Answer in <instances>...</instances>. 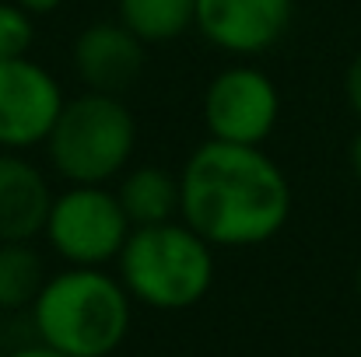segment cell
Instances as JSON below:
<instances>
[{
    "mask_svg": "<svg viewBox=\"0 0 361 357\" xmlns=\"http://www.w3.org/2000/svg\"><path fill=\"white\" fill-rule=\"evenodd\" d=\"M179 218L214 249H249L284 232L291 182L284 168L252 144L204 140L179 172Z\"/></svg>",
    "mask_w": 361,
    "mask_h": 357,
    "instance_id": "obj_1",
    "label": "cell"
},
{
    "mask_svg": "<svg viewBox=\"0 0 361 357\" xmlns=\"http://www.w3.org/2000/svg\"><path fill=\"white\" fill-rule=\"evenodd\" d=\"M133 322V298L106 266H67L32 301L35 337L67 357L116 354Z\"/></svg>",
    "mask_w": 361,
    "mask_h": 357,
    "instance_id": "obj_2",
    "label": "cell"
},
{
    "mask_svg": "<svg viewBox=\"0 0 361 357\" xmlns=\"http://www.w3.org/2000/svg\"><path fill=\"white\" fill-rule=\"evenodd\" d=\"M116 277L137 305L154 312H183L207 298L214 284V245L200 238L183 218L133 228Z\"/></svg>",
    "mask_w": 361,
    "mask_h": 357,
    "instance_id": "obj_3",
    "label": "cell"
},
{
    "mask_svg": "<svg viewBox=\"0 0 361 357\" xmlns=\"http://www.w3.org/2000/svg\"><path fill=\"white\" fill-rule=\"evenodd\" d=\"M42 147L67 186H109L133 161L137 119L120 95L85 92L63 102Z\"/></svg>",
    "mask_w": 361,
    "mask_h": 357,
    "instance_id": "obj_4",
    "label": "cell"
},
{
    "mask_svg": "<svg viewBox=\"0 0 361 357\" xmlns=\"http://www.w3.org/2000/svg\"><path fill=\"white\" fill-rule=\"evenodd\" d=\"M133 232L116 189L109 186H67L53 196L42 238L67 266H109L116 263Z\"/></svg>",
    "mask_w": 361,
    "mask_h": 357,
    "instance_id": "obj_5",
    "label": "cell"
},
{
    "mask_svg": "<svg viewBox=\"0 0 361 357\" xmlns=\"http://www.w3.org/2000/svg\"><path fill=\"white\" fill-rule=\"evenodd\" d=\"M281 119V92L267 70L239 60L218 70L204 92V126L211 140L263 147Z\"/></svg>",
    "mask_w": 361,
    "mask_h": 357,
    "instance_id": "obj_6",
    "label": "cell"
},
{
    "mask_svg": "<svg viewBox=\"0 0 361 357\" xmlns=\"http://www.w3.org/2000/svg\"><path fill=\"white\" fill-rule=\"evenodd\" d=\"M63 102L60 81L32 56L0 60V151L42 147Z\"/></svg>",
    "mask_w": 361,
    "mask_h": 357,
    "instance_id": "obj_7",
    "label": "cell"
},
{
    "mask_svg": "<svg viewBox=\"0 0 361 357\" xmlns=\"http://www.w3.org/2000/svg\"><path fill=\"white\" fill-rule=\"evenodd\" d=\"M291 18L295 0H197V32L235 60L274 49Z\"/></svg>",
    "mask_w": 361,
    "mask_h": 357,
    "instance_id": "obj_8",
    "label": "cell"
},
{
    "mask_svg": "<svg viewBox=\"0 0 361 357\" xmlns=\"http://www.w3.org/2000/svg\"><path fill=\"white\" fill-rule=\"evenodd\" d=\"M71 60L85 92L123 95L126 88L137 84V77L147 67V42H140L120 18L95 21L78 32Z\"/></svg>",
    "mask_w": 361,
    "mask_h": 357,
    "instance_id": "obj_9",
    "label": "cell"
},
{
    "mask_svg": "<svg viewBox=\"0 0 361 357\" xmlns=\"http://www.w3.org/2000/svg\"><path fill=\"white\" fill-rule=\"evenodd\" d=\"M53 186L25 151H0V242H35L53 207Z\"/></svg>",
    "mask_w": 361,
    "mask_h": 357,
    "instance_id": "obj_10",
    "label": "cell"
},
{
    "mask_svg": "<svg viewBox=\"0 0 361 357\" xmlns=\"http://www.w3.org/2000/svg\"><path fill=\"white\" fill-rule=\"evenodd\" d=\"M116 196L133 228L176 221L183 207L179 175L165 172L161 165H130L120 175Z\"/></svg>",
    "mask_w": 361,
    "mask_h": 357,
    "instance_id": "obj_11",
    "label": "cell"
},
{
    "mask_svg": "<svg viewBox=\"0 0 361 357\" xmlns=\"http://www.w3.org/2000/svg\"><path fill=\"white\" fill-rule=\"evenodd\" d=\"M120 21L140 42H172L197 28V0H116Z\"/></svg>",
    "mask_w": 361,
    "mask_h": 357,
    "instance_id": "obj_12",
    "label": "cell"
},
{
    "mask_svg": "<svg viewBox=\"0 0 361 357\" xmlns=\"http://www.w3.org/2000/svg\"><path fill=\"white\" fill-rule=\"evenodd\" d=\"M46 277V263L32 242H0V312L32 308Z\"/></svg>",
    "mask_w": 361,
    "mask_h": 357,
    "instance_id": "obj_13",
    "label": "cell"
},
{
    "mask_svg": "<svg viewBox=\"0 0 361 357\" xmlns=\"http://www.w3.org/2000/svg\"><path fill=\"white\" fill-rule=\"evenodd\" d=\"M35 42V14H28L14 0H0V60L28 56Z\"/></svg>",
    "mask_w": 361,
    "mask_h": 357,
    "instance_id": "obj_14",
    "label": "cell"
},
{
    "mask_svg": "<svg viewBox=\"0 0 361 357\" xmlns=\"http://www.w3.org/2000/svg\"><path fill=\"white\" fill-rule=\"evenodd\" d=\"M344 95H348L351 113L361 119V49L351 56V63H348V74H344Z\"/></svg>",
    "mask_w": 361,
    "mask_h": 357,
    "instance_id": "obj_15",
    "label": "cell"
},
{
    "mask_svg": "<svg viewBox=\"0 0 361 357\" xmlns=\"http://www.w3.org/2000/svg\"><path fill=\"white\" fill-rule=\"evenodd\" d=\"M4 357H67V354H60V351L46 347L42 340H35V344H25V347H14V351H7Z\"/></svg>",
    "mask_w": 361,
    "mask_h": 357,
    "instance_id": "obj_16",
    "label": "cell"
},
{
    "mask_svg": "<svg viewBox=\"0 0 361 357\" xmlns=\"http://www.w3.org/2000/svg\"><path fill=\"white\" fill-rule=\"evenodd\" d=\"M14 4H21L28 14H35V18H39V14H53L63 0H14Z\"/></svg>",
    "mask_w": 361,
    "mask_h": 357,
    "instance_id": "obj_17",
    "label": "cell"
},
{
    "mask_svg": "<svg viewBox=\"0 0 361 357\" xmlns=\"http://www.w3.org/2000/svg\"><path fill=\"white\" fill-rule=\"evenodd\" d=\"M348 161H351V172H355V179L361 182V130L355 133V140H351V151H348Z\"/></svg>",
    "mask_w": 361,
    "mask_h": 357,
    "instance_id": "obj_18",
    "label": "cell"
},
{
    "mask_svg": "<svg viewBox=\"0 0 361 357\" xmlns=\"http://www.w3.org/2000/svg\"><path fill=\"white\" fill-rule=\"evenodd\" d=\"M355 287H358V301H361V263H358V273H355Z\"/></svg>",
    "mask_w": 361,
    "mask_h": 357,
    "instance_id": "obj_19",
    "label": "cell"
}]
</instances>
